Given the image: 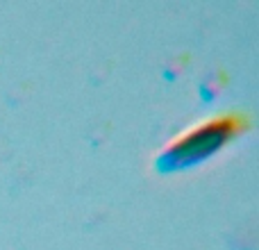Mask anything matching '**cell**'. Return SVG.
<instances>
[{"label": "cell", "mask_w": 259, "mask_h": 250, "mask_svg": "<svg viewBox=\"0 0 259 250\" xmlns=\"http://www.w3.org/2000/svg\"><path fill=\"white\" fill-rule=\"evenodd\" d=\"M241 130H243V121L239 116H216L205 123H198L189 132L180 134L161 152L159 166L173 171V169H184V166H193L202 159H209L223 146H228Z\"/></svg>", "instance_id": "obj_1"}]
</instances>
